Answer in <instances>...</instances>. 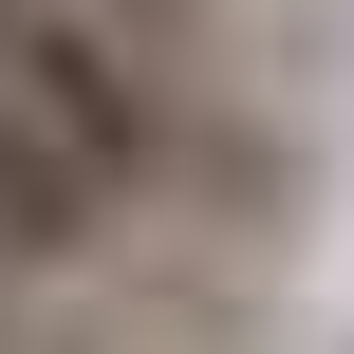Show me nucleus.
<instances>
[{
    "label": "nucleus",
    "instance_id": "obj_1",
    "mask_svg": "<svg viewBox=\"0 0 354 354\" xmlns=\"http://www.w3.org/2000/svg\"><path fill=\"white\" fill-rule=\"evenodd\" d=\"M131 224H149V205H131L75 131H37V112L0 93V280H93Z\"/></svg>",
    "mask_w": 354,
    "mask_h": 354
},
{
    "label": "nucleus",
    "instance_id": "obj_3",
    "mask_svg": "<svg viewBox=\"0 0 354 354\" xmlns=\"http://www.w3.org/2000/svg\"><path fill=\"white\" fill-rule=\"evenodd\" d=\"M0 299H19V280H0ZM0 336H19V317H0Z\"/></svg>",
    "mask_w": 354,
    "mask_h": 354
},
{
    "label": "nucleus",
    "instance_id": "obj_2",
    "mask_svg": "<svg viewBox=\"0 0 354 354\" xmlns=\"http://www.w3.org/2000/svg\"><path fill=\"white\" fill-rule=\"evenodd\" d=\"M19 354H93V336H19Z\"/></svg>",
    "mask_w": 354,
    "mask_h": 354
}]
</instances>
